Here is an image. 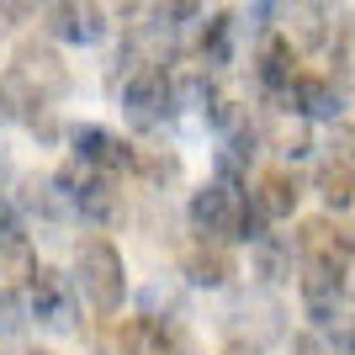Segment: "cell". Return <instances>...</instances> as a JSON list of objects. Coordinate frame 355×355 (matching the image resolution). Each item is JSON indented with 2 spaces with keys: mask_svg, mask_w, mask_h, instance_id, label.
<instances>
[{
  "mask_svg": "<svg viewBox=\"0 0 355 355\" xmlns=\"http://www.w3.org/2000/svg\"><path fill=\"white\" fill-rule=\"evenodd\" d=\"M186 218H191L196 244H234V239H244L254 250L266 239V218L250 207V196L239 191L234 180H207L202 191H191Z\"/></svg>",
  "mask_w": 355,
  "mask_h": 355,
  "instance_id": "6da1fadb",
  "label": "cell"
},
{
  "mask_svg": "<svg viewBox=\"0 0 355 355\" xmlns=\"http://www.w3.org/2000/svg\"><path fill=\"white\" fill-rule=\"evenodd\" d=\"M74 286L96 313H117L122 297H128V266H122V250L112 239H85L80 254H74Z\"/></svg>",
  "mask_w": 355,
  "mask_h": 355,
  "instance_id": "7a4b0ae2",
  "label": "cell"
},
{
  "mask_svg": "<svg viewBox=\"0 0 355 355\" xmlns=\"http://www.w3.org/2000/svg\"><path fill=\"white\" fill-rule=\"evenodd\" d=\"M53 186H59V196H64V207L69 212H80V218H90V223H112L117 218V186H112V175H96V170H85L80 159H69L53 175Z\"/></svg>",
  "mask_w": 355,
  "mask_h": 355,
  "instance_id": "3957f363",
  "label": "cell"
},
{
  "mask_svg": "<svg viewBox=\"0 0 355 355\" xmlns=\"http://www.w3.org/2000/svg\"><path fill=\"white\" fill-rule=\"evenodd\" d=\"M74 276L53 266H32L27 270V313L43 329H74Z\"/></svg>",
  "mask_w": 355,
  "mask_h": 355,
  "instance_id": "277c9868",
  "label": "cell"
},
{
  "mask_svg": "<svg viewBox=\"0 0 355 355\" xmlns=\"http://www.w3.org/2000/svg\"><path fill=\"white\" fill-rule=\"evenodd\" d=\"M350 276H355V270L313 266V260H302V266H297V292H302V308H308V318H313L318 329H329L334 318H340L345 292H350Z\"/></svg>",
  "mask_w": 355,
  "mask_h": 355,
  "instance_id": "5b68a950",
  "label": "cell"
},
{
  "mask_svg": "<svg viewBox=\"0 0 355 355\" xmlns=\"http://www.w3.org/2000/svg\"><path fill=\"white\" fill-rule=\"evenodd\" d=\"M69 144H74V159L85 164V170H96V175L138 170V148L128 144L122 133H112V128H96V122H85V128H74V133H69Z\"/></svg>",
  "mask_w": 355,
  "mask_h": 355,
  "instance_id": "8992f818",
  "label": "cell"
},
{
  "mask_svg": "<svg viewBox=\"0 0 355 355\" xmlns=\"http://www.w3.org/2000/svg\"><path fill=\"white\" fill-rule=\"evenodd\" d=\"M117 350L122 355H186V334H180V324H170V318L144 313V318H128V324L117 329Z\"/></svg>",
  "mask_w": 355,
  "mask_h": 355,
  "instance_id": "52a82bcc",
  "label": "cell"
},
{
  "mask_svg": "<svg viewBox=\"0 0 355 355\" xmlns=\"http://www.w3.org/2000/svg\"><path fill=\"white\" fill-rule=\"evenodd\" d=\"M297 254H302V260H313V266L355 270V244H350V239H345L329 218L302 223V234H297Z\"/></svg>",
  "mask_w": 355,
  "mask_h": 355,
  "instance_id": "ba28073f",
  "label": "cell"
},
{
  "mask_svg": "<svg viewBox=\"0 0 355 355\" xmlns=\"http://www.w3.org/2000/svg\"><path fill=\"white\" fill-rule=\"evenodd\" d=\"M286 106L302 112V117H340L345 112V90L329 80V74H297L292 90H286Z\"/></svg>",
  "mask_w": 355,
  "mask_h": 355,
  "instance_id": "9c48e42d",
  "label": "cell"
},
{
  "mask_svg": "<svg viewBox=\"0 0 355 355\" xmlns=\"http://www.w3.org/2000/svg\"><path fill=\"white\" fill-rule=\"evenodd\" d=\"M254 74H260V85H266L270 96H286V90H292V80L302 74V69H297V48H292V37L270 32L266 43H260V53H254Z\"/></svg>",
  "mask_w": 355,
  "mask_h": 355,
  "instance_id": "30bf717a",
  "label": "cell"
},
{
  "mask_svg": "<svg viewBox=\"0 0 355 355\" xmlns=\"http://www.w3.org/2000/svg\"><path fill=\"white\" fill-rule=\"evenodd\" d=\"M48 27L64 43H101L106 37V11L101 6H48Z\"/></svg>",
  "mask_w": 355,
  "mask_h": 355,
  "instance_id": "8fae6325",
  "label": "cell"
},
{
  "mask_svg": "<svg viewBox=\"0 0 355 355\" xmlns=\"http://www.w3.org/2000/svg\"><path fill=\"white\" fill-rule=\"evenodd\" d=\"M250 207L260 212L266 223H282L297 212V180L286 175V170H270V175L254 180V191H250Z\"/></svg>",
  "mask_w": 355,
  "mask_h": 355,
  "instance_id": "7c38bea8",
  "label": "cell"
},
{
  "mask_svg": "<svg viewBox=\"0 0 355 355\" xmlns=\"http://www.w3.org/2000/svg\"><path fill=\"white\" fill-rule=\"evenodd\" d=\"M313 191L324 196L329 212H340L355 202V164L345 159V154H329V159H318V170H313Z\"/></svg>",
  "mask_w": 355,
  "mask_h": 355,
  "instance_id": "4fadbf2b",
  "label": "cell"
},
{
  "mask_svg": "<svg viewBox=\"0 0 355 355\" xmlns=\"http://www.w3.org/2000/svg\"><path fill=\"white\" fill-rule=\"evenodd\" d=\"M234 11H218V16H207V27H202V69H223V64L234 59Z\"/></svg>",
  "mask_w": 355,
  "mask_h": 355,
  "instance_id": "5bb4252c",
  "label": "cell"
},
{
  "mask_svg": "<svg viewBox=\"0 0 355 355\" xmlns=\"http://www.w3.org/2000/svg\"><path fill=\"white\" fill-rule=\"evenodd\" d=\"M186 276H191L196 286H223L234 276V254L223 250V244H196V250L186 254Z\"/></svg>",
  "mask_w": 355,
  "mask_h": 355,
  "instance_id": "9a60e30c",
  "label": "cell"
},
{
  "mask_svg": "<svg viewBox=\"0 0 355 355\" xmlns=\"http://www.w3.org/2000/svg\"><path fill=\"white\" fill-rule=\"evenodd\" d=\"M254 276H260V282H286V276H292V244L266 234L254 244Z\"/></svg>",
  "mask_w": 355,
  "mask_h": 355,
  "instance_id": "2e32d148",
  "label": "cell"
},
{
  "mask_svg": "<svg viewBox=\"0 0 355 355\" xmlns=\"http://www.w3.org/2000/svg\"><path fill=\"white\" fill-rule=\"evenodd\" d=\"M329 21H334L329 6H297V11H292V27H297V37H302L308 48H324L329 43Z\"/></svg>",
  "mask_w": 355,
  "mask_h": 355,
  "instance_id": "e0dca14e",
  "label": "cell"
},
{
  "mask_svg": "<svg viewBox=\"0 0 355 355\" xmlns=\"http://www.w3.org/2000/svg\"><path fill=\"white\" fill-rule=\"evenodd\" d=\"M21 244H27V234H21V218H16V207L0 196V250H6V254H21Z\"/></svg>",
  "mask_w": 355,
  "mask_h": 355,
  "instance_id": "ac0fdd59",
  "label": "cell"
},
{
  "mask_svg": "<svg viewBox=\"0 0 355 355\" xmlns=\"http://www.w3.org/2000/svg\"><path fill=\"white\" fill-rule=\"evenodd\" d=\"M276 148H282L286 159L308 154V128H302V122H282V128H276Z\"/></svg>",
  "mask_w": 355,
  "mask_h": 355,
  "instance_id": "d6986e66",
  "label": "cell"
},
{
  "mask_svg": "<svg viewBox=\"0 0 355 355\" xmlns=\"http://www.w3.org/2000/svg\"><path fill=\"white\" fill-rule=\"evenodd\" d=\"M138 164H144L154 180H175L180 175V159H175V154H138Z\"/></svg>",
  "mask_w": 355,
  "mask_h": 355,
  "instance_id": "ffe728a7",
  "label": "cell"
},
{
  "mask_svg": "<svg viewBox=\"0 0 355 355\" xmlns=\"http://www.w3.org/2000/svg\"><path fill=\"white\" fill-rule=\"evenodd\" d=\"M292 355H334V350H329L318 334H297V340H292Z\"/></svg>",
  "mask_w": 355,
  "mask_h": 355,
  "instance_id": "44dd1931",
  "label": "cell"
},
{
  "mask_svg": "<svg viewBox=\"0 0 355 355\" xmlns=\"http://www.w3.org/2000/svg\"><path fill=\"white\" fill-rule=\"evenodd\" d=\"M27 355H48V350H27Z\"/></svg>",
  "mask_w": 355,
  "mask_h": 355,
  "instance_id": "7402d4cb",
  "label": "cell"
},
{
  "mask_svg": "<svg viewBox=\"0 0 355 355\" xmlns=\"http://www.w3.org/2000/svg\"><path fill=\"white\" fill-rule=\"evenodd\" d=\"M350 292H355V276H350Z\"/></svg>",
  "mask_w": 355,
  "mask_h": 355,
  "instance_id": "603a6c76",
  "label": "cell"
}]
</instances>
